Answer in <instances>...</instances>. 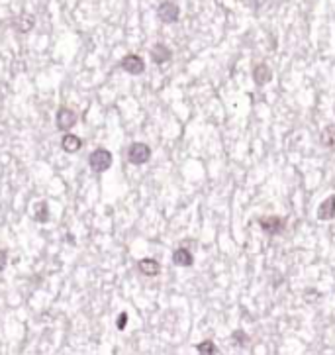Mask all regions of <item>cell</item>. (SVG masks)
I'll use <instances>...</instances> for the list:
<instances>
[{
    "label": "cell",
    "instance_id": "1",
    "mask_svg": "<svg viewBox=\"0 0 335 355\" xmlns=\"http://www.w3.org/2000/svg\"><path fill=\"white\" fill-rule=\"evenodd\" d=\"M88 165L94 173H104L112 167V153L104 147H98L88 155Z\"/></svg>",
    "mask_w": 335,
    "mask_h": 355
},
{
    "label": "cell",
    "instance_id": "2",
    "mask_svg": "<svg viewBox=\"0 0 335 355\" xmlns=\"http://www.w3.org/2000/svg\"><path fill=\"white\" fill-rule=\"evenodd\" d=\"M127 159H130L132 165H143V163H147L149 159H151V149H149V145L139 143V141L132 143L130 149H127Z\"/></svg>",
    "mask_w": 335,
    "mask_h": 355
},
{
    "label": "cell",
    "instance_id": "3",
    "mask_svg": "<svg viewBox=\"0 0 335 355\" xmlns=\"http://www.w3.org/2000/svg\"><path fill=\"white\" fill-rule=\"evenodd\" d=\"M157 16L165 24H174L178 20V16H181V10H178V6L174 2H163L161 6L157 8Z\"/></svg>",
    "mask_w": 335,
    "mask_h": 355
},
{
    "label": "cell",
    "instance_id": "4",
    "mask_svg": "<svg viewBox=\"0 0 335 355\" xmlns=\"http://www.w3.org/2000/svg\"><path fill=\"white\" fill-rule=\"evenodd\" d=\"M122 69L125 73H130V75H141L145 71V63H143V59L139 55L130 53V55H125L122 59Z\"/></svg>",
    "mask_w": 335,
    "mask_h": 355
},
{
    "label": "cell",
    "instance_id": "5",
    "mask_svg": "<svg viewBox=\"0 0 335 355\" xmlns=\"http://www.w3.org/2000/svg\"><path fill=\"white\" fill-rule=\"evenodd\" d=\"M55 124L59 130L67 132L76 124V114H74L71 108H59L57 110V116H55Z\"/></svg>",
    "mask_w": 335,
    "mask_h": 355
},
{
    "label": "cell",
    "instance_id": "6",
    "mask_svg": "<svg viewBox=\"0 0 335 355\" xmlns=\"http://www.w3.org/2000/svg\"><path fill=\"white\" fill-rule=\"evenodd\" d=\"M259 226L263 232L267 234H280L282 228H285V220L282 218H276V216H267V218H261L259 220Z\"/></svg>",
    "mask_w": 335,
    "mask_h": 355
},
{
    "label": "cell",
    "instance_id": "7",
    "mask_svg": "<svg viewBox=\"0 0 335 355\" xmlns=\"http://www.w3.org/2000/svg\"><path fill=\"white\" fill-rule=\"evenodd\" d=\"M137 269H139L145 277H157V275L161 273V265H159V261H157V259H151V257L141 259V261L137 263Z\"/></svg>",
    "mask_w": 335,
    "mask_h": 355
},
{
    "label": "cell",
    "instance_id": "8",
    "mask_svg": "<svg viewBox=\"0 0 335 355\" xmlns=\"http://www.w3.org/2000/svg\"><path fill=\"white\" fill-rule=\"evenodd\" d=\"M171 57H173L171 49L167 45H163V43H157V45L151 47V59H153V63L163 65L167 63V61H171Z\"/></svg>",
    "mask_w": 335,
    "mask_h": 355
},
{
    "label": "cell",
    "instance_id": "9",
    "mask_svg": "<svg viewBox=\"0 0 335 355\" xmlns=\"http://www.w3.org/2000/svg\"><path fill=\"white\" fill-rule=\"evenodd\" d=\"M318 218H320V220H333L335 218V194L327 196V198L320 204V208H318Z\"/></svg>",
    "mask_w": 335,
    "mask_h": 355
},
{
    "label": "cell",
    "instance_id": "10",
    "mask_svg": "<svg viewBox=\"0 0 335 355\" xmlns=\"http://www.w3.org/2000/svg\"><path fill=\"white\" fill-rule=\"evenodd\" d=\"M61 147H63V151L74 153L83 147V140H81L79 136H74V134H65L61 140Z\"/></svg>",
    "mask_w": 335,
    "mask_h": 355
},
{
    "label": "cell",
    "instance_id": "11",
    "mask_svg": "<svg viewBox=\"0 0 335 355\" xmlns=\"http://www.w3.org/2000/svg\"><path fill=\"white\" fill-rule=\"evenodd\" d=\"M173 263L178 267H190L192 263H194V257H192V253H190L188 249L178 247V249L173 253Z\"/></svg>",
    "mask_w": 335,
    "mask_h": 355
},
{
    "label": "cell",
    "instance_id": "12",
    "mask_svg": "<svg viewBox=\"0 0 335 355\" xmlns=\"http://www.w3.org/2000/svg\"><path fill=\"white\" fill-rule=\"evenodd\" d=\"M271 77H273V71L269 69V65L267 63L257 65L255 71H253V79H255L257 85H267V83L271 81Z\"/></svg>",
    "mask_w": 335,
    "mask_h": 355
},
{
    "label": "cell",
    "instance_id": "13",
    "mask_svg": "<svg viewBox=\"0 0 335 355\" xmlns=\"http://www.w3.org/2000/svg\"><path fill=\"white\" fill-rule=\"evenodd\" d=\"M320 140H322L323 147H327V149H333V147H335V126H333V124H329V126L323 128V132H322V136H320Z\"/></svg>",
    "mask_w": 335,
    "mask_h": 355
},
{
    "label": "cell",
    "instance_id": "14",
    "mask_svg": "<svg viewBox=\"0 0 335 355\" xmlns=\"http://www.w3.org/2000/svg\"><path fill=\"white\" fill-rule=\"evenodd\" d=\"M34 24H36V18L32 16V14H22L18 20H16V24H14V28L18 30V32H30L32 28H34Z\"/></svg>",
    "mask_w": 335,
    "mask_h": 355
},
{
    "label": "cell",
    "instance_id": "15",
    "mask_svg": "<svg viewBox=\"0 0 335 355\" xmlns=\"http://www.w3.org/2000/svg\"><path fill=\"white\" fill-rule=\"evenodd\" d=\"M34 220L36 222H47L49 220V206H47V202L45 200H39V202L36 204V210H34Z\"/></svg>",
    "mask_w": 335,
    "mask_h": 355
},
{
    "label": "cell",
    "instance_id": "16",
    "mask_svg": "<svg viewBox=\"0 0 335 355\" xmlns=\"http://www.w3.org/2000/svg\"><path fill=\"white\" fill-rule=\"evenodd\" d=\"M196 349H198L200 353H218V347L214 345V342L212 340H206V342H202V343H198L196 345Z\"/></svg>",
    "mask_w": 335,
    "mask_h": 355
},
{
    "label": "cell",
    "instance_id": "17",
    "mask_svg": "<svg viewBox=\"0 0 335 355\" xmlns=\"http://www.w3.org/2000/svg\"><path fill=\"white\" fill-rule=\"evenodd\" d=\"M234 342H236L237 345H245V343H247L245 332H236V334H234Z\"/></svg>",
    "mask_w": 335,
    "mask_h": 355
},
{
    "label": "cell",
    "instance_id": "18",
    "mask_svg": "<svg viewBox=\"0 0 335 355\" xmlns=\"http://www.w3.org/2000/svg\"><path fill=\"white\" fill-rule=\"evenodd\" d=\"M8 265V253H6V249H0V273L6 269Z\"/></svg>",
    "mask_w": 335,
    "mask_h": 355
},
{
    "label": "cell",
    "instance_id": "19",
    "mask_svg": "<svg viewBox=\"0 0 335 355\" xmlns=\"http://www.w3.org/2000/svg\"><path fill=\"white\" fill-rule=\"evenodd\" d=\"M116 326H118V330H124L125 326H127V314L122 312L120 316H118V322H116Z\"/></svg>",
    "mask_w": 335,
    "mask_h": 355
}]
</instances>
